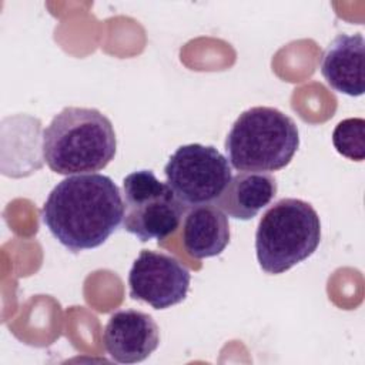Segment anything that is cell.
<instances>
[{
	"label": "cell",
	"instance_id": "6da1fadb",
	"mask_svg": "<svg viewBox=\"0 0 365 365\" xmlns=\"http://www.w3.org/2000/svg\"><path fill=\"white\" fill-rule=\"evenodd\" d=\"M123 215L120 188L108 175L97 173L64 178L41 208V220L51 235L74 254L104 244Z\"/></svg>",
	"mask_w": 365,
	"mask_h": 365
},
{
	"label": "cell",
	"instance_id": "7a4b0ae2",
	"mask_svg": "<svg viewBox=\"0 0 365 365\" xmlns=\"http://www.w3.org/2000/svg\"><path fill=\"white\" fill-rule=\"evenodd\" d=\"M117 151L113 123L97 108L64 107L43 133V155L61 175L90 174L108 165Z\"/></svg>",
	"mask_w": 365,
	"mask_h": 365
},
{
	"label": "cell",
	"instance_id": "3957f363",
	"mask_svg": "<svg viewBox=\"0 0 365 365\" xmlns=\"http://www.w3.org/2000/svg\"><path fill=\"white\" fill-rule=\"evenodd\" d=\"M224 147L227 160L238 171H278L295 155L299 133L285 113L257 106L237 117Z\"/></svg>",
	"mask_w": 365,
	"mask_h": 365
},
{
	"label": "cell",
	"instance_id": "277c9868",
	"mask_svg": "<svg viewBox=\"0 0 365 365\" xmlns=\"http://www.w3.org/2000/svg\"><path fill=\"white\" fill-rule=\"evenodd\" d=\"M321 241L315 208L299 198H282L261 217L255 252L262 271L278 275L311 257Z\"/></svg>",
	"mask_w": 365,
	"mask_h": 365
},
{
	"label": "cell",
	"instance_id": "5b68a950",
	"mask_svg": "<svg viewBox=\"0 0 365 365\" xmlns=\"http://www.w3.org/2000/svg\"><path fill=\"white\" fill-rule=\"evenodd\" d=\"M124 230L140 241H163L180 225L185 207L167 182L151 170L130 173L123 180Z\"/></svg>",
	"mask_w": 365,
	"mask_h": 365
},
{
	"label": "cell",
	"instance_id": "8992f818",
	"mask_svg": "<svg viewBox=\"0 0 365 365\" xmlns=\"http://www.w3.org/2000/svg\"><path fill=\"white\" fill-rule=\"evenodd\" d=\"M165 182L185 208L215 202L232 178L228 160L212 145L178 147L164 167Z\"/></svg>",
	"mask_w": 365,
	"mask_h": 365
},
{
	"label": "cell",
	"instance_id": "52a82bcc",
	"mask_svg": "<svg viewBox=\"0 0 365 365\" xmlns=\"http://www.w3.org/2000/svg\"><path fill=\"white\" fill-rule=\"evenodd\" d=\"M190 271L173 255L143 250L128 274L130 297L165 309L182 302L190 289Z\"/></svg>",
	"mask_w": 365,
	"mask_h": 365
},
{
	"label": "cell",
	"instance_id": "ba28073f",
	"mask_svg": "<svg viewBox=\"0 0 365 365\" xmlns=\"http://www.w3.org/2000/svg\"><path fill=\"white\" fill-rule=\"evenodd\" d=\"M103 341L111 359L118 364H137L158 348L160 329L151 315L121 309L108 318Z\"/></svg>",
	"mask_w": 365,
	"mask_h": 365
},
{
	"label": "cell",
	"instance_id": "9c48e42d",
	"mask_svg": "<svg viewBox=\"0 0 365 365\" xmlns=\"http://www.w3.org/2000/svg\"><path fill=\"white\" fill-rule=\"evenodd\" d=\"M365 40L362 34H338L325 48L319 68L331 88L358 97L364 94Z\"/></svg>",
	"mask_w": 365,
	"mask_h": 365
},
{
	"label": "cell",
	"instance_id": "30bf717a",
	"mask_svg": "<svg viewBox=\"0 0 365 365\" xmlns=\"http://www.w3.org/2000/svg\"><path fill=\"white\" fill-rule=\"evenodd\" d=\"M228 217L214 204L190 208L182 225V245L192 258L220 255L230 242Z\"/></svg>",
	"mask_w": 365,
	"mask_h": 365
},
{
	"label": "cell",
	"instance_id": "8fae6325",
	"mask_svg": "<svg viewBox=\"0 0 365 365\" xmlns=\"http://www.w3.org/2000/svg\"><path fill=\"white\" fill-rule=\"evenodd\" d=\"M274 175L257 171L235 174L221 197L214 202L225 215L235 220H251L277 195Z\"/></svg>",
	"mask_w": 365,
	"mask_h": 365
},
{
	"label": "cell",
	"instance_id": "7c38bea8",
	"mask_svg": "<svg viewBox=\"0 0 365 365\" xmlns=\"http://www.w3.org/2000/svg\"><path fill=\"white\" fill-rule=\"evenodd\" d=\"M332 144L341 155L362 161L365 158V120L354 117L339 121L332 133Z\"/></svg>",
	"mask_w": 365,
	"mask_h": 365
}]
</instances>
